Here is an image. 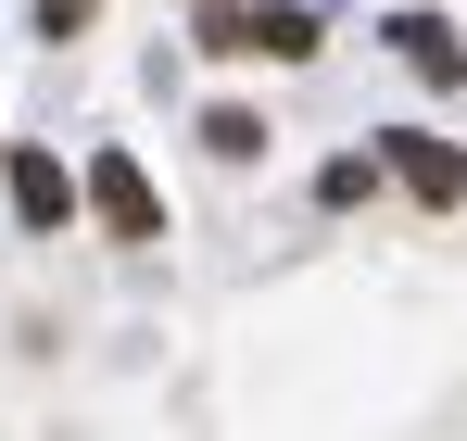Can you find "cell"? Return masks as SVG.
I'll use <instances>...</instances> for the list:
<instances>
[{
    "instance_id": "cell-1",
    "label": "cell",
    "mask_w": 467,
    "mask_h": 441,
    "mask_svg": "<svg viewBox=\"0 0 467 441\" xmlns=\"http://www.w3.org/2000/svg\"><path fill=\"white\" fill-rule=\"evenodd\" d=\"M202 51H265V64H304L316 13L304 0H265V13H202Z\"/></svg>"
},
{
    "instance_id": "cell-2",
    "label": "cell",
    "mask_w": 467,
    "mask_h": 441,
    "mask_svg": "<svg viewBox=\"0 0 467 441\" xmlns=\"http://www.w3.org/2000/svg\"><path fill=\"white\" fill-rule=\"evenodd\" d=\"M88 215L114 227V240H164V202H152V177L127 151H88Z\"/></svg>"
},
{
    "instance_id": "cell-3",
    "label": "cell",
    "mask_w": 467,
    "mask_h": 441,
    "mask_svg": "<svg viewBox=\"0 0 467 441\" xmlns=\"http://www.w3.org/2000/svg\"><path fill=\"white\" fill-rule=\"evenodd\" d=\"M391 177H404L430 215H455V202H467V151H455V139H430V127H391Z\"/></svg>"
},
{
    "instance_id": "cell-4",
    "label": "cell",
    "mask_w": 467,
    "mask_h": 441,
    "mask_svg": "<svg viewBox=\"0 0 467 441\" xmlns=\"http://www.w3.org/2000/svg\"><path fill=\"white\" fill-rule=\"evenodd\" d=\"M0 190H13V215L38 227V240H51L64 215H77V177H64L51 151H0Z\"/></svg>"
},
{
    "instance_id": "cell-5",
    "label": "cell",
    "mask_w": 467,
    "mask_h": 441,
    "mask_svg": "<svg viewBox=\"0 0 467 441\" xmlns=\"http://www.w3.org/2000/svg\"><path fill=\"white\" fill-rule=\"evenodd\" d=\"M391 51L430 76V88H455V76H467V38L442 26V13H391Z\"/></svg>"
},
{
    "instance_id": "cell-6",
    "label": "cell",
    "mask_w": 467,
    "mask_h": 441,
    "mask_svg": "<svg viewBox=\"0 0 467 441\" xmlns=\"http://www.w3.org/2000/svg\"><path fill=\"white\" fill-rule=\"evenodd\" d=\"M202 139L228 151V164H253V151H265V127H253V114H202Z\"/></svg>"
}]
</instances>
